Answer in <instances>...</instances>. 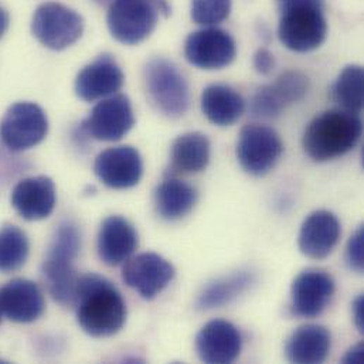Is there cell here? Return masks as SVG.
Masks as SVG:
<instances>
[{
    "label": "cell",
    "instance_id": "cell-1",
    "mask_svg": "<svg viewBox=\"0 0 364 364\" xmlns=\"http://www.w3.org/2000/svg\"><path fill=\"white\" fill-rule=\"evenodd\" d=\"M74 306L78 325L92 338L114 336L127 321V304L121 292L97 274L80 277Z\"/></svg>",
    "mask_w": 364,
    "mask_h": 364
},
{
    "label": "cell",
    "instance_id": "cell-2",
    "mask_svg": "<svg viewBox=\"0 0 364 364\" xmlns=\"http://www.w3.org/2000/svg\"><path fill=\"white\" fill-rule=\"evenodd\" d=\"M363 125L359 115L331 109L315 117L304 134V149L316 162H326L349 154L359 144Z\"/></svg>",
    "mask_w": 364,
    "mask_h": 364
},
{
    "label": "cell",
    "instance_id": "cell-3",
    "mask_svg": "<svg viewBox=\"0 0 364 364\" xmlns=\"http://www.w3.org/2000/svg\"><path fill=\"white\" fill-rule=\"evenodd\" d=\"M81 232L73 221H63L47 251L43 274L54 301L63 306H74L80 275L74 261L80 254Z\"/></svg>",
    "mask_w": 364,
    "mask_h": 364
},
{
    "label": "cell",
    "instance_id": "cell-4",
    "mask_svg": "<svg viewBox=\"0 0 364 364\" xmlns=\"http://www.w3.org/2000/svg\"><path fill=\"white\" fill-rule=\"evenodd\" d=\"M278 36L287 48L296 53L321 47L328 36L323 0L282 1Z\"/></svg>",
    "mask_w": 364,
    "mask_h": 364
},
{
    "label": "cell",
    "instance_id": "cell-5",
    "mask_svg": "<svg viewBox=\"0 0 364 364\" xmlns=\"http://www.w3.org/2000/svg\"><path fill=\"white\" fill-rule=\"evenodd\" d=\"M169 14L168 0H112L107 21L114 38L134 46L154 33L161 16Z\"/></svg>",
    "mask_w": 364,
    "mask_h": 364
},
{
    "label": "cell",
    "instance_id": "cell-6",
    "mask_svg": "<svg viewBox=\"0 0 364 364\" xmlns=\"http://www.w3.org/2000/svg\"><path fill=\"white\" fill-rule=\"evenodd\" d=\"M144 78L158 111L172 119L182 118L190 107V90L179 67L162 57L152 58L144 70Z\"/></svg>",
    "mask_w": 364,
    "mask_h": 364
},
{
    "label": "cell",
    "instance_id": "cell-7",
    "mask_svg": "<svg viewBox=\"0 0 364 364\" xmlns=\"http://www.w3.org/2000/svg\"><path fill=\"white\" fill-rule=\"evenodd\" d=\"M284 152L278 132L259 124L245 125L237 141L235 155L241 168L257 178L269 173Z\"/></svg>",
    "mask_w": 364,
    "mask_h": 364
},
{
    "label": "cell",
    "instance_id": "cell-8",
    "mask_svg": "<svg viewBox=\"0 0 364 364\" xmlns=\"http://www.w3.org/2000/svg\"><path fill=\"white\" fill-rule=\"evenodd\" d=\"M31 31L47 48L64 50L82 36L84 20L75 10L61 3L48 1L34 11Z\"/></svg>",
    "mask_w": 364,
    "mask_h": 364
},
{
    "label": "cell",
    "instance_id": "cell-9",
    "mask_svg": "<svg viewBox=\"0 0 364 364\" xmlns=\"http://www.w3.org/2000/svg\"><path fill=\"white\" fill-rule=\"evenodd\" d=\"M48 132L44 111L33 102L11 105L0 122V139L13 152H20L38 145Z\"/></svg>",
    "mask_w": 364,
    "mask_h": 364
},
{
    "label": "cell",
    "instance_id": "cell-10",
    "mask_svg": "<svg viewBox=\"0 0 364 364\" xmlns=\"http://www.w3.org/2000/svg\"><path fill=\"white\" fill-rule=\"evenodd\" d=\"M135 115L131 101L124 94L101 100L82 124V129L94 139L115 142L122 139L134 127Z\"/></svg>",
    "mask_w": 364,
    "mask_h": 364
},
{
    "label": "cell",
    "instance_id": "cell-11",
    "mask_svg": "<svg viewBox=\"0 0 364 364\" xmlns=\"http://www.w3.org/2000/svg\"><path fill=\"white\" fill-rule=\"evenodd\" d=\"M235 54L234 38L217 27L197 30L184 43L186 60L201 70H221L234 61Z\"/></svg>",
    "mask_w": 364,
    "mask_h": 364
},
{
    "label": "cell",
    "instance_id": "cell-12",
    "mask_svg": "<svg viewBox=\"0 0 364 364\" xmlns=\"http://www.w3.org/2000/svg\"><path fill=\"white\" fill-rule=\"evenodd\" d=\"M175 267L155 252L129 258L122 269V279L144 299L156 298L175 278Z\"/></svg>",
    "mask_w": 364,
    "mask_h": 364
},
{
    "label": "cell",
    "instance_id": "cell-13",
    "mask_svg": "<svg viewBox=\"0 0 364 364\" xmlns=\"http://www.w3.org/2000/svg\"><path fill=\"white\" fill-rule=\"evenodd\" d=\"M335 294L333 278L322 269L301 272L291 288V311L298 318H316L325 312Z\"/></svg>",
    "mask_w": 364,
    "mask_h": 364
},
{
    "label": "cell",
    "instance_id": "cell-14",
    "mask_svg": "<svg viewBox=\"0 0 364 364\" xmlns=\"http://www.w3.org/2000/svg\"><path fill=\"white\" fill-rule=\"evenodd\" d=\"M242 349L240 331L227 321L215 319L204 325L196 336V350L201 362L210 364L232 363Z\"/></svg>",
    "mask_w": 364,
    "mask_h": 364
},
{
    "label": "cell",
    "instance_id": "cell-15",
    "mask_svg": "<svg viewBox=\"0 0 364 364\" xmlns=\"http://www.w3.org/2000/svg\"><path fill=\"white\" fill-rule=\"evenodd\" d=\"M95 175L111 188H129L136 186L144 175V162L132 146H117L101 152L94 165Z\"/></svg>",
    "mask_w": 364,
    "mask_h": 364
},
{
    "label": "cell",
    "instance_id": "cell-16",
    "mask_svg": "<svg viewBox=\"0 0 364 364\" xmlns=\"http://www.w3.org/2000/svg\"><path fill=\"white\" fill-rule=\"evenodd\" d=\"M125 81V75L109 54H102L85 65L75 80L77 95L87 102L104 100L117 94Z\"/></svg>",
    "mask_w": 364,
    "mask_h": 364
},
{
    "label": "cell",
    "instance_id": "cell-17",
    "mask_svg": "<svg viewBox=\"0 0 364 364\" xmlns=\"http://www.w3.org/2000/svg\"><path fill=\"white\" fill-rule=\"evenodd\" d=\"M342 234L338 217L328 210L314 211L299 231V250L312 259H323L336 248Z\"/></svg>",
    "mask_w": 364,
    "mask_h": 364
},
{
    "label": "cell",
    "instance_id": "cell-18",
    "mask_svg": "<svg viewBox=\"0 0 364 364\" xmlns=\"http://www.w3.org/2000/svg\"><path fill=\"white\" fill-rule=\"evenodd\" d=\"M1 314L13 322L30 323L37 321L46 309V301L37 284L16 278L0 289Z\"/></svg>",
    "mask_w": 364,
    "mask_h": 364
},
{
    "label": "cell",
    "instance_id": "cell-19",
    "mask_svg": "<svg viewBox=\"0 0 364 364\" xmlns=\"http://www.w3.org/2000/svg\"><path fill=\"white\" fill-rule=\"evenodd\" d=\"M139 245L135 227L121 215L104 220L98 232V255L104 264L117 267L127 262Z\"/></svg>",
    "mask_w": 364,
    "mask_h": 364
},
{
    "label": "cell",
    "instance_id": "cell-20",
    "mask_svg": "<svg viewBox=\"0 0 364 364\" xmlns=\"http://www.w3.org/2000/svg\"><path fill=\"white\" fill-rule=\"evenodd\" d=\"M55 186L47 176L27 178L11 191V204L28 221L47 218L55 207Z\"/></svg>",
    "mask_w": 364,
    "mask_h": 364
},
{
    "label": "cell",
    "instance_id": "cell-21",
    "mask_svg": "<svg viewBox=\"0 0 364 364\" xmlns=\"http://www.w3.org/2000/svg\"><path fill=\"white\" fill-rule=\"evenodd\" d=\"M331 346L332 336L325 326L305 325L291 335L285 346V353L292 363H323L329 356Z\"/></svg>",
    "mask_w": 364,
    "mask_h": 364
},
{
    "label": "cell",
    "instance_id": "cell-22",
    "mask_svg": "<svg viewBox=\"0 0 364 364\" xmlns=\"http://www.w3.org/2000/svg\"><path fill=\"white\" fill-rule=\"evenodd\" d=\"M200 105L205 118L218 127L235 124L245 111L244 98L234 88L224 84H213L204 88Z\"/></svg>",
    "mask_w": 364,
    "mask_h": 364
},
{
    "label": "cell",
    "instance_id": "cell-23",
    "mask_svg": "<svg viewBox=\"0 0 364 364\" xmlns=\"http://www.w3.org/2000/svg\"><path fill=\"white\" fill-rule=\"evenodd\" d=\"M255 284V274L242 269L207 284L196 301L198 311H211L230 305Z\"/></svg>",
    "mask_w": 364,
    "mask_h": 364
},
{
    "label": "cell",
    "instance_id": "cell-24",
    "mask_svg": "<svg viewBox=\"0 0 364 364\" xmlns=\"http://www.w3.org/2000/svg\"><path fill=\"white\" fill-rule=\"evenodd\" d=\"M198 193L196 187L176 178H168L156 187L155 205L161 218L178 221L196 205Z\"/></svg>",
    "mask_w": 364,
    "mask_h": 364
},
{
    "label": "cell",
    "instance_id": "cell-25",
    "mask_svg": "<svg viewBox=\"0 0 364 364\" xmlns=\"http://www.w3.org/2000/svg\"><path fill=\"white\" fill-rule=\"evenodd\" d=\"M210 141L201 132H187L172 145V169L190 175L204 171L210 162Z\"/></svg>",
    "mask_w": 364,
    "mask_h": 364
},
{
    "label": "cell",
    "instance_id": "cell-26",
    "mask_svg": "<svg viewBox=\"0 0 364 364\" xmlns=\"http://www.w3.org/2000/svg\"><path fill=\"white\" fill-rule=\"evenodd\" d=\"M363 68L360 65H348L338 77L333 85V101L343 111L359 115L363 109Z\"/></svg>",
    "mask_w": 364,
    "mask_h": 364
},
{
    "label": "cell",
    "instance_id": "cell-27",
    "mask_svg": "<svg viewBox=\"0 0 364 364\" xmlns=\"http://www.w3.org/2000/svg\"><path fill=\"white\" fill-rule=\"evenodd\" d=\"M28 257V238L17 225L0 228V271L13 272L21 268Z\"/></svg>",
    "mask_w": 364,
    "mask_h": 364
},
{
    "label": "cell",
    "instance_id": "cell-28",
    "mask_svg": "<svg viewBox=\"0 0 364 364\" xmlns=\"http://www.w3.org/2000/svg\"><path fill=\"white\" fill-rule=\"evenodd\" d=\"M269 88L278 104L285 109L306 95L309 90V80L305 74L289 70L282 73L274 84H269Z\"/></svg>",
    "mask_w": 364,
    "mask_h": 364
},
{
    "label": "cell",
    "instance_id": "cell-29",
    "mask_svg": "<svg viewBox=\"0 0 364 364\" xmlns=\"http://www.w3.org/2000/svg\"><path fill=\"white\" fill-rule=\"evenodd\" d=\"M191 18L200 26H215L231 11V0H191Z\"/></svg>",
    "mask_w": 364,
    "mask_h": 364
},
{
    "label": "cell",
    "instance_id": "cell-30",
    "mask_svg": "<svg viewBox=\"0 0 364 364\" xmlns=\"http://www.w3.org/2000/svg\"><path fill=\"white\" fill-rule=\"evenodd\" d=\"M364 231L363 227H359L353 237L349 240L346 248V262L350 269L355 272H363L364 267Z\"/></svg>",
    "mask_w": 364,
    "mask_h": 364
},
{
    "label": "cell",
    "instance_id": "cell-31",
    "mask_svg": "<svg viewBox=\"0 0 364 364\" xmlns=\"http://www.w3.org/2000/svg\"><path fill=\"white\" fill-rule=\"evenodd\" d=\"M275 67V57L274 54L267 48H259L254 55V68L262 74L268 75L272 73Z\"/></svg>",
    "mask_w": 364,
    "mask_h": 364
},
{
    "label": "cell",
    "instance_id": "cell-32",
    "mask_svg": "<svg viewBox=\"0 0 364 364\" xmlns=\"http://www.w3.org/2000/svg\"><path fill=\"white\" fill-rule=\"evenodd\" d=\"M353 319L359 332H364V298L360 295L353 302Z\"/></svg>",
    "mask_w": 364,
    "mask_h": 364
},
{
    "label": "cell",
    "instance_id": "cell-33",
    "mask_svg": "<svg viewBox=\"0 0 364 364\" xmlns=\"http://www.w3.org/2000/svg\"><path fill=\"white\" fill-rule=\"evenodd\" d=\"M345 363H362L363 362V345H358L349 350L346 358L343 359Z\"/></svg>",
    "mask_w": 364,
    "mask_h": 364
},
{
    "label": "cell",
    "instance_id": "cell-34",
    "mask_svg": "<svg viewBox=\"0 0 364 364\" xmlns=\"http://www.w3.org/2000/svg\"><path fill=\"white\" fill-rule=\"evenodd\" d=\"M7 27H9V14L3 7H0V37L6 33Z\"/></svg>",
    "mask_w": 364,
    "mask_h": 364
},
{
    "label": "cell",
    "instance_id": "cell-35",
    "mask_svg": "<svg viewBox=\"0 0 364 364\" xmlns=\"http://www.w3.org/2000/svg\"><path fill=\"white\" fill-rule=\"evenodd\" d=\"M1 315H3V314H1V308H0V322H1Z\"/></svg>",
    "mask_w": 364,
    "mask_h": 364
},
{
    "label": "cell",
    "instance_id": "cell-36",
    "mask_svg": "<svg viewBox=\"0 0 364 364\" xmlns=\"http://www.w3.org/2000/svg\"><path fill=\"white\" fill-rule=\"evenodd\" d=\"M98 1H102V3H104V1H107V0H98ZM111 1H112V0H111Z\"/></svg>",
    "mask_w": 364,
    "mask_h": 364
},
{
    "label": "cell",
    "instance_id": "cell-37",
    "mask_svg": "<svg viewBox=\"0 0 364 364\" xmlns=\"http://www.w3.org/2000/svg\"><path fill=\"white\" fill-rule=\"evenodd\" d=\"M281 1H285V0H281Z\"/></svg>",
    "mask_w": 364,
    "mask_h": 364
}]
</instances>
